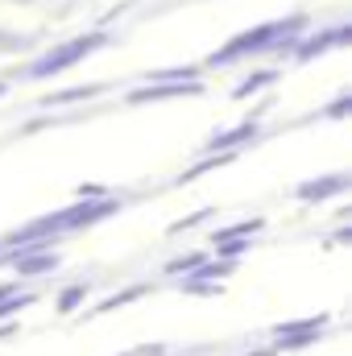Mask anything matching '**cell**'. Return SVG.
Segmentation results:
<instances>
[{
	"label": "cell",
	"mask_w": 352,
	"mask_h": 356,
	"mask_svg": "<svg viewBox=\"0 0 352 356\" xmlns=\"http://www.w3.org/2000/svg\"><path fill=\"white\" fill-rule=\"evenodd\" d=\"M99 42H104L99 33H95V38H75L71 46H63V50H50V54H46V58H42V63H38L29 75H50V71H63V67H71L75 58H83L88 50H95Z\"/></svg>",
	"instance_id": "1"
},
{
	"label": "cell",
	"mask_w": 352,
	"mask_h": 356,
	"mask_svg": "<svg viewBox=\"0 0 352 356\" xmlns=\"http://www.w3.org/2000/svg\"><path fill=\"white\" fill-rule=\"evenodd\" d=\"M282 29H286V25H262L257 33H241V38H237L232 46H224L220 54H211V63L220 67V63H228V58H237V54H249V50H262V46H269V42H273V38H278Z\"/></svg>",
	"instance_id": "2"
},
{
	"label": "cell",
	"mask_w": 352,
	"mask_h": 356,
	"mask_svg": "<svg viewBox=\"0 0 352 356\" xmlns=\"http://www.w3.org/2000/svg\"><path fill=\"white\" fill-rule=\"evenodd\" d=\"M175 95H199V83H162V88H141L133 91L129 99H175Z\"/></svg>",
	"instance_id": "3"
},
{
	"label": "cell",
	"mask_w": 352,
	"mask_h": 356,
	"mask_svg": "<svg viewBox=\"0 0 352 356\" xmlns=\"http://www.w3.org/2000/svg\"><path fill=\"white\" fill-rule=\"evenodd\" d=\"M349 186V178L336 175V178H319V182H307V186H298V199H328L332 191H344Z\"/></svg>",
	"instance_id": "4"
},
{
	"label": "cell",
	"mask_w": 352,
	"mask_h": 356,
	"mask_svg": "<svg viewBox=\"0 0 352 356\" xmlns=\"http://www.w3.org/2000/svg\"><path fill=\"white\" fill-rule=\"evenodd\" d=\"M249 137H257V124H241V129H232V133L216 137V141H211V149H232V145H241V141H249Z\"/></svg>",
	"instance_id": "5"
},
{
	"label": "cell",
	"mask_w": 352,
	"mask_h": 356,
	"mask_svg": "<svg viewBox=\"0 0 352 356\" xmlns=\"http://www.w3.org/2000/svg\"><path fill=\"white\" fill-rule=\"evenodd\" d=\"M58 266V257H50V253H42V257H29V261H17L21 273H46V269Z\"/></svg>",
	"instance_id": "6"
},
{
	"label": "cell",
	"mask_w": 352,
	"mask_h": 356,
	"mask_svg": "<svg viewBox=\"0 0 352 356\" xmlns=\"http://www.w3.org/2000/svg\"><path fill=\"white\" fill-rule=\"evenodd\" d=\"M83 294H88V290H83V286H71V290H67V294H63V302H58V307H63V311H71V307H75V302H79V298H83Z\"/></svg>",
	"instance_id": "7"
},
{
	"label": "cell",
	"mask_w": 352,
	"mask_h": 356,
	"mask_svg": "<svg viewBox=\"0 0 352 356\" xmlns=\"http://www.w3.org/2000/svg\"><path fill=\"white\" fill-rule=\"evenodd\" d=\"M199 253H191V257H178V261H170V273H178V269H199Z\"/></svg>",
	"instance_id": "8"
}]
</instances>
